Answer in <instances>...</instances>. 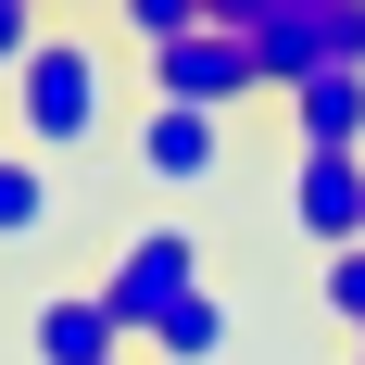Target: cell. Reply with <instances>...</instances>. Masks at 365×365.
<instances>
[{
    "instance_id": "30bf717a",
    "label": "cell",
    "mask_w": 365,
    "mask_h": 365,
    "mask_svg": "<svg viewBox=\"0 0 365 365\" xmlns=\"http://www.w3.org/2000/svg\"><path fill=\"white\" fill-rule=\"evenodd\" d=\"M215 353H227V302H215V290H189L177 315L151 328V365H215Z\"/></svg>"
},
{
    "instance_id": "277c9868",
    "label": "cell",
    "mask_w": 365,
    "mask_h": 365,
    "mask_svg": "<svg viewBox=\"0 0 365 365\" xmlns=\"http://www.w3.org/2000/svg\"><path fill=\"white\" fill-rule=\"evenodd\" d=\"M252 63H264V88H302L315 63H365V0H264Z\"/></svg>"
},
{
    "instance_id": "2e32d148",
    "label": "cell",
    "mask_w": 365,
    "mask_h": 365,
    "mask_svg": "<svg viewBox=\"0 0 365 365\" xmlns=\"http://www.w3.org/2000/svg\"><path fill=\"white\" fill-rule=\"evenodd\" d=\"M353 365H365V353H353Z\"/></svg>"
},
{
    "instance_id": "ba28073f",
    "label": "cell",
    "mask_w": 365,
    "mask_h": 365,
    "mask_svg": "<svg viewBox=\"0 0 365 365\" xmlns=\"http://www.w3.org/2000/svg\"><path fill=\"white\" fill-rule=\"evenodd\" d=\"M277 101H290L302 151H365V63H315L302 88H277Z\"/></svg>"
},
{
    "instance_id": "7c38bea8",
    "label": "cell",
    "mask_w": 365,
    "mask_h": 365,
    "mask_svg": "<svg viewBox=\"0 0 365 365\" xmlns=\"http://www.w3.org/2000/svg\"><path fill=\"white\" fill-rule=\"evenodd\" d=\"M328 315L365 340V240H353V252H328Z\"/></svg>"
},
{
    "instance_id": "8fae6325",
    "label": "cell",
    "mask_w": 365,
    "mask_h": 365,
    "mask_svg": "<svg viewBox=\"0 0 365 365\" xmlns=\"http://www.w3.org/2000/svg\"><path fill=\"white\" fill-rule=\"evenodd\" d=\"M113 26H126V38L151 51V38H177V26H202V0H113Z\"/></svg>"
},
{
    "instance_id": "52a82bcc",
    "label": "cell",
    "mask_w": 365,
    "mask_h": 365,
    "mask_svg": "<svg viewBox=\"0 0 365 365\" xmlns=\"http://www.w3.org/2000/svg\"><path fill=\"white\" fill-rule=\"evenodd\" d=\"M26 353H38V365H126V328H113L101 290H51V302L26 315Z\"/></svg>"
},
{
    "instance_id": "4fadbf2b",
    "label": "cell",
    "mask_w": 365,
    "mask_h": 365,
    "mask_svg": "<svg viewBox=\"0 0 365 365\" xmlns=\"http://www.w3.org/2000/svg\"><path fill=\"white\" fill-rule=\"evenodd\" d=\"M38 13H51V0H0V76L38 51Z\"/></svg>"
},
{
    "instance_id": "3957f363",
    "label": "cell",
    "mask_w": 365,
    "mask_h": 365,
    "mask_svg": "<svg viewBox=\"0 0 365 365\" xmlns=\"http://www.w3.org/2000/svg\"><path fill=\"white\" fill-rule=\"evenodd\" d=\"M139 63H151V101H202V113H240L264 88V63H252L240 26H177V38H151Z\"/></svg>"
},
{
    "instance_id": "5b68a950",
    "label": "cell",
    "mask_w": 365,
    "mask_h": 365,
    "mask_svg": "<svg viewBox=\"0 0 365 365\" xmlns=\"http://www.w3.org/2000/svg\"><path fill=\"white\" fill-rule=\"evenodd\" d=\"M290 227L315 252H353L365 240V151H290Z\"/></svg>"
},
{
    "instance_id": "9c48e42d",
    "label": "cell",
    "mask_w": 365,
    "mask_h": 365,
    "mask_svg": "<svg viewBox=\"0 0 365 365\" xmlns=\"http://www.w3.org/2000/svg\"><path fill=\"white\" fill-rule=\"evenodd\" d=\"M38 227H51V164L38 151H0V252H26Z\"/></svg>"
},
{
    "instance_id": "6da1fadb",
    "label": "cell",
    "mask_w": 365,
    "mask_h": 365,
    "mask_svg": "<svg viewBox=\"0 0 365 365\" xmlns=\"http://www.w3.org/2000/svg\"><path fill=\"white\" fill-rule=\"evenodd\" d=\"M0 101H13V139H26V151H88L113 126V51L38 26V51L0 76Z\"/></svg>"
},
{
    "instance_id": "8992f818",
    "label": "cell",
    "mask_w": 365,
    "mask_h": 365,
    "mask_svg": "<svg viewBox=\"0 0 365 365\" xmlns=\"http://www.w3.org/2000/svg\"><path fill=\"white\" fill-rule=\"evenodd\" d=\"M139 177H151V189H215V177H227V113L151 101V113H139Z\"/></svg>"
},
{
    "instance_id": "5bb4252c",
    "label": "cell",
    "mask_w": 365,
    "mask_h": 365,
    "mask_svg": "<svg viewBox=\"0 0 365 365\" xmlns=\"http://www.w3.org/2000/svg\"><path fill=\"white\" fill-rule=\"evenodd\" d=\"M202 26H240V38H252V26H264V0H202Z\"/></svg>"
},
{
    "instance_id": "7a4b0ae2",
    "label": "cell",
    "mask_w": 365,
    "mask_h": 365,
    "mask_svg": "<svg viewBox=\"0 0 365 365\" xmlns=\"http://www.w3.org/2000/svg\"><path fill=\"white\" fill-rule=\"evenodd\" d=\"M189 290H202V240H189V227H126L113 264H101V302H113V328H126V340H151Z\"/></svg>"
},
{
    "instance_id": "9a60e30c",
    "label": "cell",
    "mask_w": 365,
    "mask_h": 365,
    "mask_svg": "<svg viewBox=\"0 0 365 365\" xmlns=\"http://www.w3.org/2000/svg\"><path fill=\"white\" fill-rule=\"evenodd\" d=\"M353 353H365V340H353Z\"/></svg>"
}]
</instances>
